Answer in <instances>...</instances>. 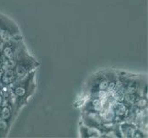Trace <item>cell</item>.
<instances>
[{
  "label": "cell",
  "instance_id": "6da1fadb",
  "mask_svg": "<svg viewBox=\"0 0 148 138\" xmlns=\"http://www.w3.org/2000/svg\"><path fill=\"white\" fill-rule=\"evenodd\" d=\"M34 76H35L34 71H32L24 78L17 80L13 85L8 88L12 92V94L15 97V100H16L15 109H16L17 113L19 111V109L27 103L29 97L33 94L35 88H36Z\"/></svg>",
  "mask_w": 148,
  "mask_h": 138
},
{
  "label": "cell",
  "instance_id": "7a4b0ae2",
  "mask_svg": "<svg viewBox=\"0 0 148 138\" xmlns=\"http://www.w3.org/2000/svg\"><path fill=\"white\" fill-rule=\"evenodd\" d=\"M0 39L4 43L22 41L19 29L13 20L0 14Z\"/></svg>",
  "mask_w": 148,
  "mask_h": 138
},
{
  "label": "cell",
  "instance_id": "3957f363",
  "mask_svg": "<svg viewBox=\"0 0 148 138\" xmlns=\"http://www.w3.org/2000/svg\"><path fill=\"white\" fill-rule=\"evenodd\" d=\"M110 71H102L93 75L89 80L86 82V95L94 93L97 91L106 90L110 82Z\"/></svg>",
  "mask_w": 148,
  "mask_h": 138
},
{
  "label": "cell",
  "instance_id": "277c9868",
  "mask_svg": "<svg viewBox=\"0 0 148 138\" xmlns=\"http://www.w3.org/2000/svg\"><path fill=\"white\" fill-rule=\"evenodd\" d=\"M82 120L86 126L89 127H97L101 128V125L103 124V120L100 115V112L94 111H82Z\"/></svg>",
  "mask_w": 148,
  "mask_h": 138
},
{
  "label": "cell",
  "instance_id": "5b68a950",
  "mask_svg": "<svg viewBox=\"0 0 148 138\" xmlns=\"http://www.w3.org/2000/svg\"><path fill=\"white\" fill-rule=\"evenodd\" d=\"M116 114V122H121L123 121H127L131 112L132 105H129L125 102H115L112 105Z\"/></svg>",
  "mask_w": 148,
  "mask_h": 138
},
{
  "label": "cell",
  "instance_id": "8992f818",
  "mask_svg": "<svg viewBox=\"0 0 148 138\" xmlns=\"http://www.w3.org/2000/svg\"><path fill=\"white\" fill-rule=\"evenodd\" d=\"M104 109V98L97 99V98H88L86 100L82 107V111H94L100 112Z\"/></svg>",
  "mask_w": 148,
  "mask_h": 138
},
{
  "label": "cell",
  "instance_id": "52a82bcc",
  "mask_svg": "<svg viewBox=\"0 0 148 138\" xmlns=\"http://www.w3.org/2000/svg\"><path fill=\"white\" fill-rule=\"evenodd\" d=\"M119 129L121 132V137L130 138V137L134 136V133L136 132L137 129H138V126L132 122L123 121V122H119Z\"/></svg>",
  "mask_w": 148,
  "mask_h": 138
},
{
  "label": "cell",
  "instance_id": "ba28073f",
  "mask_svg": "<svg viewBox=\"0 0 148 138\" xmlns=\"http://www.w3.org/2000/svg\"><path fill=\"white\" fill-rule=\"evenodd\" d=\"M16 81H17V78L13 69L4 70L1 80H0V85H1L2 88H9Z\"/></svg>",
  "mask_w": 148,
  "mask_h": 138
},
{
  "label": "cell",
  "instance_id": "9c48e42d",
  "mask_svg": "<svg viewBox=\"0 0 148 138\" xmlns=\"http://www.w3.org/2000/svg\"><path fill=\"white\" fill-rule=\"evenodd\" d=\"M80 136L88 138H99L102 137V132L97 127H89L86 125L80 126Z\"/></svg>",
  "mask_w": 148,
  "mask_h": 138
},
{
  "label": "cell",
  "instance_id": "30bf717a",
  "mask_svg": "<svg viewBox=\"0 0 148 138\" xmlns=\"http://www.w3.org/2000/svg\"><path fill=\"white\" fill-rule=\"evenodd\" d=\"M10 125H11V124L0 118V137H4L8 135Z\"/></svg>",
  "mask_w": 148,
  "mask_h": 138
},
{
  "label": "cell",
  "instance_id": "8fae6325",
  "mask_svg": "<svg viewBox=\"0 0 148 138\" xmlns=\"http://www.w3.org/2000/svg\"><path fill=\"white\" fill-rule=\"evenodd\" d=\"M5 43H4L3 41L0 39V53L2 52V50H3V48H4V46H5Z\"/></svg>",
  "mask_w": 148,
  "mask_h": 138
},
{
  "label": "cell",
  "instance_id": "7c38bea8",
  "mask_svg": "<svg viewBox=\"0 0 148 138\" xmlns=\"http://www.w3.org/2000/svg\"><path fill=\"white\" fill-rule=\"evenodd\" d=\"M2 89H3V88H2V87H1V85H0V90H1Z\"/></svg>",
  "mask_w": 148,
  "mask_h": 138
}]
</instances>
